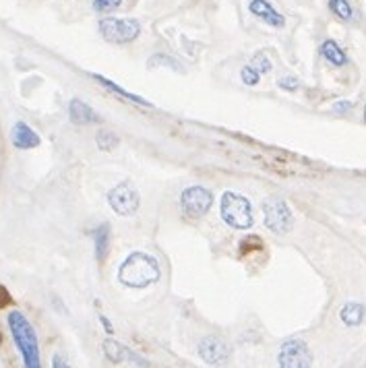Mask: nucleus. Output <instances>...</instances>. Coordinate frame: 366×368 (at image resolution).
Returning a JSON list of instances; mask_svg holds the SVG:
<instances>
[{"instance_id":"9b49d317","label":"nucleus","mask_w":366,"mask_h":368,"mask_svg":"<svg viewBox=\"0 0 366 368\" xmlns=\"http://www.w3.org/2000/svg\"><path fill=\"white\" fill-rule=\"evenodd\" d=\"M248 10L257 19H261L263 23H267L269 27L281 29L286 25V17L279 10H275L274 6H272V2H267V0H251L248 2Z\"/></svg>"},{"instance_id":"6e6552de","label":"nucleus","mask_w":366,"mask_h":368,"mask_svg":"<svg viewBox=\"0 0 366 368\" xmlns=\"http://www.w3.org/2000/svg\"><path fill=\"white\" fill-rule=\"evenodd\" d=\"M277 365L281 368H309L313 367V354L302 339H288L279 348Z\"/></svg>"},{"instance_id":"f03ea898","label":"nucleus","mask_w":366,"mask_h":368,"mask_svg":"<svg viewBox=\"0 0 366 368\" xmlns=\"http://www.w3.org/2000/svg\"><path fill=\"white\" fill-rule=\"evenodd\" d=\"M8 329L10 335L23 356V362L27 368H40V348H38V335L31 323L25 319L23 313L13 311L8 313Z\"/></svg>"},{"instance_id":"dca6fc26","label":"nucleus","mask_w":366,"mask_h":368,"mask_svg":"<svg viewBox=\"0 0 366 368\" xmlns=\"http://www.w3.org/2000/svg\"><path fill=\"white\" fill-rule=\"evenodd\" d=\"M93 79L101 85V87H106L108 92L116 93V95H120L122 99H129V101H133V104H137V106H145V108H151V104L147 101V99H143V97H139L135 93H129L127 90H122V87H118L116 83H112L110 79H106V77H101V75H92Z\"/></svg>"},{"instance_id":"423d86ee","label":"nucleus","mask_w":366,"mask_h":368,"mask_svg":"<svg viewBox=\"0 0 366 368\" xmlns=\"http://www.w3.org/2000/svg\"><path fill=\"white\" fill-rule=\"evenodd\" d=\"M108 203H110V207H112L118 215L129 218V215H135V213H137L141 197H139V190L135 188V184L129 183V181H122V183L116 184V186L108 192Z\"/></svg>"},{"instance_id":"6ab92c4d","label":"nucleus","mask_w":366,"mask_h":368,"mask_svg":"<svg viewBox=\"0 0 366 368\" xmlns=\"http://www.w3.org/2000/svg\"><path fill=\"white\" fill-rule=\"evenodd\" d=\"M95 143H97V147H99L101 151H112V149L118 147L120 141H118L116 135H112L110 131H99L97 137H95Z\"/></svg>"},{"instance_id":"aec40b11","label":"nucleus","mask_w":366,"mask_h":368,"mask_svg":"<svg viewBox=\"0 0 366 368\" xmlns=\"http://www.w3.org/2000/svg\"><path fill=\"white\" fill-rule=\"evenodd\" d=\"M251 66L259 73V75H265V73H269L272 69H274V64H272V60L267 58V54L265 52H259V54H255L253 56V60H251Z\"/></svg>"},{"instance_id":"7ed1b4c3","label":"nucleus","mask_w":366,"mask_h":368,"mask_svg":"<svg viewBox=\"0 0 366 368\" xmlns=\"http://www.w3.org/2000/svg\"><path fill=\"white\" fill-rule=\"evenodd\" d=\"M220 209H222V218L224 222L236 228V230H248L253 226V207H251V201L240 194V192H234V190H226L222 194V203H220Z\"/></svg>"},{"instance_id":"f257e3e1","label":"nucleus","mask_w":366,"mask_h":368,"mask_svg":"<svg viewBox=\"0 0 366 368\" xmlns=\"http://www.w3.org/2000/svg\"><path fill=\"white\" fill-rule=\"evenodd\" d=\"M160 276H162V271H160L157 259H153L151 255H145V253L129 255L122 261V265L118 267L120 283L127 288H135V290H143V288L155 283Z\"/></svg>"},{"instance_id":"a878e982","label":"nucleus","mask_w":366,"mask_h":368,"mask_svg":"<svg viewBox=\"0 0 366 368\" xmlns=\"http://www.w3.org/2000/svg\"><path fill=\"white\" fill-rule=\"evenodd\" d=\"M99 323L104 325V329H106V333H114V327H112V323L108 321L104 315H99Z\"/></svg>"},{"instance_id":"bb28decb","label":"nucleus","mask_w":366,"mask_h":368,"mask_svg":"<svg viewBox=\"0 0 366 368\" xmlns=\"http://www.w3.org/2000/svg\"><path fill=\"white\" fill-rule=\"evenodd\" d=\"M52 367H66V362H64V358H60V356H54V360H52Z\"/></svg>"},{"instance_id":"f8f14e48","label":"nucleus","mask_w":366,"mask_h":368,"mask_svg":"<svg viewBox=\"0 0 366 368\" xmlns=\"http://www.w3.org/2000/svg\"><path fill=\"white\" fill-rule=\"evenodd\" d=\"M42 143L40 135L25 122H17L13 127V145L17 149H36Z\"/></svg>"},{"instance_id":"39448f33","label":"nucleus","mask_w":366,"mask_h":368,"mask_svg":"<svg viewBox=\"0 0 366 368\" xmlns=\"http://www.w3.org/2000/svg\"><path fill=\"white\" fill-rule=\"evenodd\" d=\"M263 213H265V226L275 234H288L294 226V213L288 207V203L279 197H269L263 203Z\"/></svg>"},{"instance_id":"412c9836","label":"nucleus","mask_w":366,"mask_h":368,"mask_svg":"<svg viewBox=\"0 0 366 368\" xmlns=\"http://www.w3.org/2000/svg\"><path fill=\"white\" fill-rule=\"evenodd\" d=\"M122 4V0H93V8L97 13H112Z\"/></svg>"},{"instance_id":"a211bd4d","label":"nucleus","mask_w":366,"mask_h":368,"mask_svg":"<svg viewBox=\"0 0 366 368\" xmlns=\"http://www.w3.org/2000/svg\"><path fill=\"white\" fill-rule=\"evenodd\" d=\"M329 10H331L337 19H342V21H350L352 15H354L352 4H350L348 0H329Z\"/></svg>"},{"instance_id":"5701e85b","label":"nucleus","mask_w":366,"mask_h":368,"mask_svg":"<svg viewBox=\"0 0 366 368\" xmlns=\"http://www.w3.org/2000/svg\"><path fill=\"white\" fill-rule=\"evenodd\" d=\"M277 85H279L281 90H286V92H296V90L300 87L298 79H294V77H286V79H281Z\"/></svg>"},{"instance_id":"1a4fd4ad","label":"nucleus","mask_w":366,"mask_h":368,"mask_svg":"<svg viewBox=\"0 0 366 368\" xmlns=\"http://www.w3.org/2000/svg\"><path fill=\"white\" fill-rule=\"evenodd\" d=\"M199 356L207 362V365H224L230 358V348L226 341H222L220 337H205L199 344Z\"/></svg>"},{"instance_id":"9d476101","label":"nucleus","mask_w":366,"mask_h":368,"mask_svg":"<svg viewBox=\"0 0 366 368\" xmlns=\"http://www.w3.org/2000/svg\"><path fill=\"white\" fill-rule=\"evenodd\" d=\"M104 354L114 365H120L125 360H133V365H137V367H149V362L145 358L137 356L133 350H129L127 346H122V344H118L114 339H106L104 341Z\"/></svg>"},{"instance_id":"b1692460","label":"nucleus","mask_w":366,"mask_h":368,"mask_svg":"<svg viewBox=\"0 0 366 368\" xmlns=\"http://www.w3.org/2000/svg\"><path fill=\"white\" fill-rule=\"evenodd\" d=\"M352 108H354V104L348 101V99H344V101H335V104H333V110H335L337 114H348Z\"/></svg>"},{"instance_id":"20e7f679","label":"nucleus","mask_w":366,"mask_h":368,"mask_svg":"<svg viewBox=\"0 0 366 368\" xmlns=\"http://www.w3.org/2000/svg\"><path fill=\"white\" fill-rule=\"evenodd\" d=\"M97 29H99L101 38L110 44H131L141 34V23L137 19L104 17V19H99Z\"/></svg>"},{"instance_id":"4468645a","label":"nucleus","mask_w":366,"mask_h":368,"mask_svg":"<svg viewBox=\"0 0 366 368\" xmlns=\"http://www.w3.org/2000/svg\"><path fill=\"white\" fill-rule=\"evenodd\" d=\"M321 56H323L329 64H333V66H346V64H348L346 52L342 50V46H339L335 40H325V42L321 44Z\"/></svg>"},{"instance_id":"cd10ccee","label":"nucleus","mask_w":366,"mask_h":368,"mask_svg":"<svg viewBox=\"0 0 366 368\" xmlns=\"http://www.w3.org/2000/svg\"><path fill=\"white\" fill-rule=\"evenodd\" d=\"M365 122H366V106H365Z\"/></svg>"},{"instance_id":"393cba45","label":"nucleus","mask_w":366,"mask_h":368,"mask_svg":"<svg viewBox=\"0 0 366 368\" xmlns=\"http://www.w3.org/2000/svg\"><path fill=\"white\" fill-rule=\"evenodd\" d=\"M10 302H13V298H10V294H8V290L0 283V309L10 306Z\"/></svg>"},{"instance_id":"2eb2a0df","label":"nucleus","mask_w":366,"mask_h":368,"mask_svg":"<svg viewBox=\"0 0 366 368\" xmlns=\"http://www.w3.org/2000/svg\"><path fill=\"white\" fill-rule=\"evenodd\" d=\"M93 242H95V259L104 263L110 253V226L101 224L93 232Z\"/></svg>"},{"instance_id":"ddd939ff","label":"nucleus","mask_w":366,"mask_h":368,"mask_svg":"<svg viewBox=\"0 0 366 368\" xmlns=\"http://www.w3.org/2000/svg\"><path fill=\"white\" fill-rule=\"evenodd\" d=\"M69 118H71V122L73 125H79V127H83V125H93V122H97L99 118H97V114L93 112L92 108L83 101V99H71V104H69Z\"/></svg>"},{"instance_id":"4be33fe9","label":"nucleus","mask_w":366,"mask_h":368,"mask_svg":"<svg viewBox=\"0 0 366 368\" xmlns=\"http://www.w3.org/2000/svg\"><path fill=\"white\" fill-rule=\"evenodd\" d=\"M240 77H242V81H244L246 85H251V87H253V85H257V83H259V77H261V75H259V73H257V71H255V69L248 64V66H244V69L240 71Z\"/></svg>"},{"instance_id":"0eeeda50","label":"nucleus","mask_w":366,"mask_h":368,"mask_svg":"<svg viewBox=\"0 0 366 368\" xmlns=\"http://www.w3.org/2000/svg\"><path fill=\"white\" fill-rule=\"evenodd\" d=\"M213 205V192L205 186H188L181 197V207L190 220L203 218Z\"/></svg>"},{"instance_id":"f3484780","label":"nucleus","mask_w":366,"mask_h":368,"mask_svg":"<svg viewBox=\"0 0 366 368\" xmlns=\"http://www.w3.org/2000/svg\"><path fill=\"white\" fill-rule=\"evenodd\" d=\"M365 313L366 309L363 304H358V302H348V304L342 309L339 317H342V321L346 323L348 327H356V325H360V323L365 321Z\"/></svg>"}]
</instances>
